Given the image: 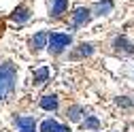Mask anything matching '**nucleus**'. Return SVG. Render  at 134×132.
<instances>
[{
  "mask_svg": "<svg viewBox=\"0 0 134 132\" xmlns=\"http://www.w3.org/2000/svg\"><path fill=\"white\" fill-rule=\"evenodd\" d=\"M30 15H32V13H30L26 7H17V9L11 13V21H13V24H26V21L30 19Z\"/></svg>",
  "mask_w": 134,
  "mask_h": 132,
  "instance_id": "obj_8",
  "label": "nucleus"
},
{
  "mask_svg": "<svg viewBox=\"0 0 134 132\" xmlns=\"http://www.w3.org/2000/svg\"><path fill=\"white\" fill-rule=\"evenodd\" d=\"M113 47H115V51H119V53H126V56L134 53V43H130L126 36H117V38L113 41Z\"/></svg>",
  "mask_w": 134,
  "mask_h": 132,
  "instance_id": "obj_6",
  "label": "nucleus"
},
{
  "mask_svg": "<svg viewBox=\"0 0 134 132\" xmlns=\"http://www.w3.org/2000/svg\"><path fill=\"white\" fill-rule=\"evenodd\" d=\"M68 119L70 122H81V117L85 115V109H83L81 104H72V107H68Z\"/></svg>",
  "mask_w": 134,
  "mask_h": 132,
  "instance_id": "obj_12",
  "label": "nucleus"
},
{
  "mask_svg": "<svg viewBox=\"0 0 134 132\" xmlns=\"http://www.w3.org/2000/svg\"><path fill=\"white\" fill-rule=\"evenodd\" d=\"M90 19H92V11H90L87 7H79V9H75V13H72V26H75V28L85 26Z\"/></svg>",
  "mask_w": 134,
  "mask_h": 132,
  "instance_id": "obj_3",
  "label": "nucleus"
},
{
  "mask_svg": "<svg viewBox=\"0 0 134 132\" xmlns=\"http://www.w3.org/2000/svg\"><path fill=\"white\" fill-rule=\"evenodd\" d=\"M58 107H60V100H58L55 94H47V96L41 98V109H45V111H58Z\"/></svg>",
  "mask_w": 134,
  "mask_h": 132,
  "instance_id": "obj_9",
  "label": "nucleus"
},
{
  "mask_svg": "<svg viewBox=\"0 0 134 132\" xmlns=\"http://www.w3.org/2000/svg\"><path fill=\"white\" fill-rule=\"evenodd\" d=\"M49 4H51V13L49 15L53 19H60L66 13V9H68V0H49Z\"/></svg>",
  "mask_w": 134,
  "mask_h": 132,
  "instance_id": "obj_7",
  "label": "nucleus"
},
{
  "mask_svg": "<svg viewBox=\"0 0 134 132\" xmlns=\"http://www.w3.org/2000/svg\"><path fill=\"white\" fill-rule=\"evenodd\" d=\"M15 81H17V68L13 62L0 64V100L9 98L15 90Z\"/></svg>",
  "mask_w": 134,
  "mask_h": 132,
  "instance_id": "obj_1",
  "label": "nucleus"
},
{
  "mask_svg": "<svg viewBox=\"0 0 134 132\" xmlns=\"http://www.w3.org/2000/svg\"><path fill=\"white\" fill-rule=\"evenodd\" d=\"M47 79H49V68H47V66H43V68L34 70V77H32V81H34V85H43Z\"/></svg>",
  "mask_w": 134,
  "mask_h": 132,
  "instance_id": "obj_13",
  "label": "nucleus"
},
{
  "mask_svg": "<svg viewBox=\"0 0 134 132\" xmlns=\"http://www.w3.org/2000/svg\"><path fill=\"white\" fill-rule=\"evenodd\" d=\"M19 130H26V128H36V119L34 117H17L15 119Z\"/></svg>",
  "mask_w": 134,
  "mask_h": 132,
  "instance_id": "obj_14",
  "label": "nucleus"
},
{
  "mask_svg": "<svg viewBox=\"0 0 134 132\" xmlns=\"http://www.w3.org/2000/svg\"><path fill=\"white\" fill-rule=\"evenodd\" d=\"M43 47H47V32H36V34L30 38V49L32 51H38Z\"/></svg>",
  "mask_w": 134,
  "mask_h": 132,
  "instance_id": "obj_10",
  "label": "nucleus"
},
{
  "mask_svg": "<svg viewBox=\"0 0 134 132\" xmlns=\"http://www.w3.org/2000/svg\"><path fill=\"white\" fill-rule=\"evenodd\" d=\"M72 45V36L70 34H62V32H49L47 34V47L53 56H60L66 47Z\"/></svg>",
  "mask_w": 134,
  "mask_h": 132,
  "instance_id": "obj_2",
  "label": "nucleus"
},
{
  "mask_svg": "<svg viewBox=\"0 0 134 132\" xmlns=\"http://www.w3.org/2000/svg\"><path fill=\"white\" fill-rule=\"evenodd\" d=\"M94 53V45L92 43H81L77 49H72L70 51V60H81V58H87V56H92Z\"/></svg>",
  "mask_w": 134,
  "mask_h": 132,
  "instance_id": "obj_4",
  "label": "nucleus"
},
{
  "mask_svg": "<svg viewBox=\"0 0 134 132\" xmlns=\"http://www.w3.org/2000/svg\"><path fill=\"white\" fill-rule=\"evenodd\" d=\"M117 104H119V107H132V100H128V98L126 96H121V98H117Z\"/></svg>",
  "mask_w": 134,
  "mask_h": 132,
  "instance_id": "obj_16",
  "label": "nucleus"
},
{
  "mask_svg": "<svg viewBox=\"0 0 134 132\" xmlns=\"http://www.w3.org/2000/svg\"><path fill=\"white\" fill-rule=\"evenodd\" d=\"M92 11H94L92 15H107V13H111V11H113V2H111V0H102V2H96Z\"/></svg>",
  "mask_w": 134,
  "mask_h": 132,
  "instance_id": "obj_11",
  "label": "nucleus"
},
{
  "mask_svg": "<svg viewBox=\"0 0 134 132\" xmlns=\"http://www.w3.org/2000/svg\"><path fill=\"white\" fill-rule=\"evenodd\" d=\"M83 128H85V130H98V128H100L98 117H85V122H83Z\"/></svg>",
  "mask_w": 134,
  "mask_h": 132,
  "instance_id": "obj_15",
  "label": "nucleus"
},
{
  "mask_svg": "<svg viewBox=\"0 0 134 132\" xmlns=\"http://www.w3.org/2000/svg\"><path fill=\"white\" fill-rule=\"evenodd\" d=\"M21 132H36L34 128H26V130H21Z\"/></svg>",
  "mask_w": 134,
  "mask_h": 132,
  "instance_id": "obj_17",
  "label": "nucleus"
},
{
  "mask_svg": "<svg viewBox=\"0 0 134 132\" xmlns=\"http://www.w3.org/2000/svg\"><path fill=\"white\" fill-rule=\"evenodd\" d=\"M41 132H70L68 126L58 124L55 119H43L41 122Z\"/></svg>",
  "mask_w": 134,
  "mask_h": 132,
  "instance_id": "obj_5",
  "label": "nucleus"
}]
</instances>
